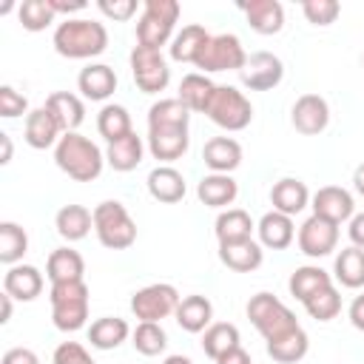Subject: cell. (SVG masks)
<instances>
[{
	"mask_svg": "<svg viewBox=\"0 0 364 364\" xmlns=\"http://www.w3.org/2000/svg\"><path fill=\"white\" fill-rule=\"evenodd\" d=\"M54 51L68 60H91L100 57L108 46V28L100 20L88 17H65L54 28Z\"/></svg>",
	"mask_w": 364,
	"mask_h": 364,
	"instance_id": "6da1fadb",
	"label": "cell"
},
{
	"mask_svg": "<svg viewBox=\"0 0 364 364\" xmlns=\"http://www.w3.org/2000/svg\"><path fill=\"white\" fill-rule=\"evenodd\" d=\"M54 162L57 168L71 176L74 182H94L100 173H102V165H105V154L100 151L97 142H91L88 136L71 131V134H63L57 148H54Z\"/></svg>",
	"mask_w": 364,
	"mask_h": 364,
	"instance_id": "7a4b0ae2",
	"label": "cell"
},
{
	"mask_svg": "<svg viewBox=\"0 0 364 364\" xmlns=\"http://www.w3.org/2000/svg\"><path fill=\"white\" fill-rule=\"evenodd\" d=\"M247 318L262 333L264 344L267 341H279L287 333H293V330L301 327L299 318H296V313L282 299H276L273 293H264V290L256 293V296H250V301H247Z\"/></svg>",
	"mask_w": 364,
	"mask_h": 364,
	"instance_id": "3957f363",
	"label": "cell"
},
{
	"mask_svg": "<svg viewBox=\"0 0 364 364\" xmlns=\"http://www.w3.org/2000/svg\"><path fill=\"white\" fill-rule=\"evenodd\" d=\"M88 284L82 282H63L51 284L48 301H51V321L63 333H77L88 321Z\"/></svg>",
	"mask_w": 364,
	"mask_h": 364,
	"instance_id": "277c9868",
	"label": "cell"
},
{
	"mask_svg": "<svg viewBox=\"0 0 364 364\" xmlns=\"http://www.w3.org/2000/svg\"><path fill=\"white\" fill-rule=\"evenodd\" d=\"M94 233L102 247L108 250H125L136 242V222L125 210L122 202L105 199L94 208Z\"/></svg>",
	"mask_w": 364,
	"mask_h": 364,
	"instance_id": "5b68a950",
	"label": "cell"
},
{
	"mask_svg": "<svg viewBox=\"0 0 364 364\" xmlns=\"http://www.w3.org/2000/svg\"><path fill=\"white\" fill-rule=\"evenodd\" d=\"M179 11L182 6L176 0H145L142 14L136 20V43L148 48H162L168 40H173Z\"/></svg>",
	"mask_w": 364,
	"mask_h": 364,
	"instance_id": "8992f818",
	"label": "cell"
},
{
	"mask_svg": "<svg viewBox=\"0 0 364 364\" xmlns=\"http://www.w3.org/2000/svg\"><path fill=\"white\" fill-rule=\"evenodd\" d=\"M205 117L213 125L225 128V131H245L250 125V119H253V105L239 88L216 85V91H213V97H210V102L205 108Z\"/></svg>",
	"mask_w": 364,
	"mask_h": 364,
	"instance_id": "52a82bcc",
	"label": "cell"
},
{
	"mask_svg": "<svg viewBox=\"0 0 364 364\" xmlns=\"http://www.w3.org/2000/svg\"><path fill=\"white\" fill-rule=\"evenodd\" d=\"M131 74H134V82L142 94H159L168 88L171 82V68H168V60L162 57V48H148V46H134L131 57Z\"/></svg>",
	"mask_w": 364,
	"mask_h": 364,
	"instance_id": "ba28073f",
	"label": "cell"
},
{
	"mask_svg": "<svg viewBox=\"0 0 364 364\" xmlns=\"http://www.w3.org/2000/svg\"><path fill=\"white\" fill-rule=\"evenodd\" d=\"M245 60H247V54L236 34H210L208 46L202 48V54L196 60V68H199V74L242 71Z\"/></svg>",
	"mask_w": 364,
	"mask_h": 364,
	"instance_id": "9c48e42d",
	"label": "cell"
},
{
	"mask_svg": "<svg viewBox=\"0 0 364 364\" xmlns=\"http://www.w3.org/2000/svg\"><path fill=\"white\" fill-rule=\"evenodd\" d=\"M179 290L168 282H156V284H148L142 290H136L131 296V313L139 318V321H162L168 316L176 313V304H179Z\"/></svg>",
	"mask_w": 364,
	"mask_h": 364,
	"instance_id": "30bf717a",
	"label": "cell"
},
{
	"mask_svg": "<svg viewBox=\"0 0 364 364\" xmlns=\"http://www.w3.org/2000/svg\"><path fill=\"white\" fill-rule=\"evenodd\" d=\"M282 77H284V65L270 51H253L239 71L242 85L250 91H270L282 82Z\"/></svg>",
	"mask_w": 364,
	"mask_h": 364,
	"instance_id": "8fae6325",
	"label": "cell"
},
{
	"mask_svg": "<svg viewBox=\"0 0 364 364\" xmlns=\"http://www.w3.org/2000/svg\"><path fill=\"white\" fill-rule=\"evenodd\" d=\"M296 242H299V250H301L304 256H310V259H324V256H330V253L336 250V245H338V225H333V222H327V219H321V216L313 213L310 219L301 222Z\"/></svg>",
	"mask_w": 364,
	"mask_h": 364,
	"instance_id": "7c38bea8",
	"label": "cell"
},
{
	"mask_svg": "<svg viewBox=\"0 0 364 364\" xmlns=\"http://www.w3.org/2000/svg\"><path fill=\"white\" fill-rule=\"evenodd\" d=\"M188 125H148V151L159 162H173L188 154Z\"/></svg>",
	"mask_w": 364,
	"mask_h": 364,
	"instance_id": "4fadbf2b",
	"label": "cell"
},
{
	"mask_svg": "<svg viewBox=\"0 0 364 364\" xmlns=\"http://www.w3.org/2000/svg\"><path fill=\"white\" fill-rule=\"evenodd\" d=\"M310 208L316 216L333 222V225H341V222H350L355 216V202H353V193L341 185H324L313 193L310 199Z\"/></svg>",
	"mask_w": 364,
	"mask_h": 364,
	"instance_id": "5bb4252c",
	"label": "cell"
},
{
	"mask_svg": "<svg viewBox=\"0 0 364 364\" xmlns=\"http://www.w3.org/2000/svg\"><path fill=\"white\" fill-rule=\"evenodd\" d=\"M290 122L299 134L304 136H316L321 134L327 125H330V105L324 97L318 94H301L296 102H293V111H290Z\"/></svg>",
	"mask_w": 364,
	"mask_h": 364,
	"instance_id": "9a60e30c",
	"label": "cell"
},
{
	"mask_svg": "<svg viewBox=\"0 0 364 364\" xmlns=\"http://www.w3.org/2000/svg\"><path fill=\"white\" fill-rule=\"evenodd\" d=\"M63 131L57 125V119L48 114V108H34L26 114V128H23V139L28 148L34 151H46V148H57Z\"/></svg>",
	"mask_w": 364,
	"mask_h": 364,
	"instance_id": "2e32d148",
	"label": "cell"
},
{
	"mask_svg": "<svg viewBox=\"0 0 364 364\" xmlns=\"http://www.w3.org/2000/svg\"><path fill=\"white\" fill-rule=\"evenodd\" d=\"M219 262L233 273H253L264 262V250L256 239H239L219 245Z\"/></svg>",
	"mask_w": 364,
	"mask_h": 364,
	"instance_id": "e0dca14e",
	"label": "cell"
},
{
	"mask_svg": "<svg viewBox=\"0 0 364 364\" xmlns=\"http://www.w3.org/2000/svg\"><path fill=\"white\" fill-rule=\"evenodd\" d=\"M77 88L85 100L91 102H105L114 91H117V74L111 65L105 63H88L80 77H77Z\"/></svg>",
	"mask_w": 364,
	"mask_h": 364,
	"instance_id": "ac0fdd59",
	"label": "cell"
},
{
	"mask_svg": "<svg viewBox=\"0 0 364 364\" xmlns=\"http://www.w3.org/2000/svg\"><path fill=\"white\" fill-rule=\"evenodd\" d=\"M3 293L17 301H34L43 293V273L34 264H11L3 276Z\"/></svg>",
	"mask_w": 364,
	"mask_h": 364,
	"instance_id": "d6986e66",
	"label": "cell"
},
{
	"mask_svg": "<svg viewBox=\"0 0 364 364\" xmlns=\"http://www.w3.org/2000/svg\"><path fill=\"white\" fill-rule=\"evenodd\" d=\"M202 162L210 173H230L242 165V145L233 136H213L202 148Z\"/></svg>",
	"mask_w": 364,
	"mask_h": 364,
	"instance_id": "ffe728a7",
	"label": "cell"
},
{
	"mask_svg": "<svg viewBox=\"0 0 364 364\" xmlns=\"http://www.w3.org/2000/svg\"><path fill=\"white\" fill-rule=\"evenodd\" d=\"M185 191H188L185 176L173 165H156L148 173V193L162 205H173V202L185 199Z\"/></svg>",
	"mask_w": 364,
	"mask_h": 364,
	"instance_id": "44dd1931",
	"label": "cell"
},
{
	"mask_svg": "<svg viewBox=\"0 0 364 364\" xmlns=\"http://www.w3.org/2000/svg\"><path fill=\"white\" fill-rule=\"evenodd\" d=\"M270 202H273V210H279L284 216H296L310 205V191L301 179L284 176L270 188Z\"/></svg>",
	"mask_w": 364,
	"mask_h": 364,
	"instance_id": "7402d4cb",
	"label": "cell"
},
{
	"mask_svg": "<svg viewBox=\"0 0 364 364\" xmlns=\"http://www.w3.org/2000/svg\"><path fill=\"white\" fill-rule=\"evenodd\" d=\"M176 324L185 330V333H205L210 324H213V304L208 296H185L179 299L176 304Z\"/></svg>",
	"mask_w": 364,
	"mask_h": 364,
	"instance_id": "603a6c76",
	"label": "cell"
},
{
	"mask_svg": "<svg viewBox=\"0 0 364 364\" xmlns=\"http://www.w3.org/2000/svg\"><path fill=\"white\" fill-rule=\"evenodd\" d=\"M242 11L256 34H279L284 26V6L279 0H250L242 3Z\"/></svg>",
	"mask_w": 364,
	"mask_h": 364,
	"instance_id": "cb8c5ba5",
	"label": "cell"
},
{
	"mask_svg": "<svg viewBox=\"0 0 364 364\" xmlns=\"http://www.w3.org/2000/svg\"><path fill=\"white\" fill-rule=\"evenodd\" d=\"M46 108H48V114L57 119V125H60L63 134L77 131V128L82 125V119H85V105H82V100H80L77 94H71V91H54V94H48Z\"/></svg>",
	"mask_w": 364,
	"mask_h": 364,
	"instance_id": "d4e9b609",
	"label": "cell"
},
{
	"mask_svg": "<svg viewBox=\"0 0 364 364\" xmlns=\"http://www.w3.org/2000/svg\"><path fill=\"white\" fill-rule=\"evenodd\" d=\"M256 233H259V245H262V247L284 250V247L296 239L293 216H284V213H279V210H267V213L259 219Z\"/></svg>",
	"mask_w": 364,
	"mask_h": 364,
	"instance_id": "484cf974",
	"label": "cell"
},
{
	"mask_svg": "<svg viewBox=\"0 0 364 364\" xmlns=\"http://www.w3.org/2000/svg\"><path fill=\"white\" fill-rule=\"evenodd\" d=\"M196 196L208 208H228L239 196V185L230 173H208L196 185Z\"/></svg>",
	"mask_w": 364,
	"mask_h": 364,
	"instance_id": "4316f807",
	"label": "cell"
},
{
	"mask_svg": "<svg viewBox=\"0 0 364 364\" xmlns=\"http://www.w3.org/2000/svg\"><path fill=\"white\" fill-rule=\"evenodd\" d=\"M142 156H145V142H142V136H136V131L108 142V148H105V162L119 173L134 171L142 162Z\"/></svg>",
	"mask_w": 364,
	"mask_h": 364,
	"instance_id": "83f0119b",
	"label": "cell"
},
{
	"mask_svg": "<svg viewBox=\"0 0 364 364\" xmlns=\"http://www.w3.org/2000/svg\"><path fill=\"white\" fill-rule=\"evenodd\" d=\"M85 273V262L74 247H57L48 253L46 262V276L51 284H63V282H82Z\"/></svg>",
	"mask_w": 364,
	"mask_h": 364,
	"instance_id": "f1b7e54d",
	"label": "cell"
},
{
	"mask_svg": "<svg viewBox=\"0 0 364 364\" xmlns=\"http://www.w3.org/2000/svg\"><path fill=\"white\" fill-rule=\"evenodd\" d=\"M213 91H216V82H213L208 74L193 71V74H185V77H182L176 100H179L191 114H205V108H208Z\"/></svg>",
	"mask_w": 364,
	"mask_h": 364,
	"instance_id": "f546056e",
	"label": "cell"
},
{
	"mask_svg": "<svg viewBox=\"0 0 364 364\" xmlns=\"http://www.w3.org/2000/svg\"><path fill=\"white\" fill-rule=\"evenodd\" d=\"M54 228L65 242H80L94 228V210H88L82 205H63L54 216Z\"/></svg>",
	"mask_w": 364,
	"mask_h": 364,
	"instance_id": "4dcf8cb0",
	"label": "cell"
},
{
	"mask_svg": "<svg viewBox=\"0 0 364 364\" xmlns=\"http://www.w3.org/2000/svg\"><path fill=\"white\" fill-rule=\"evenodd\" d=\"M333 284V279H330V273L324 270V267H318V264H304V267H296L293 273H290V279H287V290H290V296L296 299V301H307V299H313L318 290H324V287H330Z\"/></svg>",
	"mask_w": 364,
	"mask_h": 364,
	"instance_id": "1f68e13d",
	"label": "cell"
},
{
	"mask_svg": "<svg viewBox=\"0 0 364 364\" xmlns=\"http://www.w3.org/2000/svg\"><path fill=\"white\" fill-rule=\"evenodd\" d=\"M208 40H210V34H208L205 26H199V23L182 26V31L173 34V40H171V60H176V63H193L196 65V60H199L202 48L208 46Z\"/></svg>",
	"mask_w": 364,
	"mask_h": 364,
	"instance_id": "d6a6232c",
	"label": "cell"
},
{
	"mask_svg": "<svg viewBox=\"0 0 364 364\" xmlns=\"http://www.w3.org/2000/svg\"><path fill=\"white\" fill-rule=\"evenodd\" d=\"M128 336H131V327L119 316L94 318L91 327H88V341H91L94 350H117Z\"/></svg>",
	"mask_w": 364,
	"mask_h": 364,
	"instance_id": "836d02e7",
	"label": "cell"
},
{
	"mask_svg": "<svg viewBox=\"0 0 364 364\" xmlns=\"http://www.w3.org/2000/svg\"><path fill=\"white\" fill-rule=\"evenodd\" d=\"M213 230H216L219 245H225V242L253 239L256 225H253V219H250L247 210H242V208H228V210H222V213L216 216V228H213Z\"/></svg>",
	"mask_w": 364,
	"mask_h": 364,
	"instance_id": "e575fe53",
	"label": "cell"
},
{
	"mask_svg": "<svg viewBox=\"0 0 364 364\" xmlns=\"http://www.w3.org/2000/svg\"><path fill=\"white\" fill-rule=\"evenodd\" d=\"M333 273L341 287H350V290L364 287V250L353 247V245L341 247V253L333 262Z\"/></svg>",
	"mask_w": 364,
	"mask_h": 364,
	"instance_id": "d590c367",
	"label": "cell"
},
{
	"mask_svg": "<svg viewBox=\"0 0 364 364\" xmlns=\"http://www.w3.org/2000/svg\"><path fill=\"white\" fill-rule=\"evenodd\" d=\"M233 347H242L239 344V327L230 324V321H213L205 333H202V350L208 358H222L225 353H230Z\"/></svg>",
	"mask_w": 364,
	"mask_h": 364,
	"instance_id": "8d00e7d4",
	"label": "cell"
},
{
	"mask_svg": "<svg viewBox=\"0 0 364 364\" xmlns=\"http://www.w3.org/2000/svg\"><path fill=\"white\" fill-rule=\"evenodd\" d=\"M97 131H100V136H105V142H114V139L131 134L134 128H131L128 108L125 105H114V102L102 105L100 114H97Z\"/></svg>",
	"mask_w": 364,
	"mask_h": 364,
	"instance_id": "74e56055",
	"label": "cell"
},
{
	"mask_svg": "<svg viewBox=\"0 0 364 364\" xmlns=\"http://www.w3.org/2000/svg\"><path fill=\"white\" fill-rule=\"evenodd\" d=\"M307 347H310V338H307V333L299 327V330L287 333V336L279 338V341H267V355H270L273 361H279V364H296V361H301V358L307 355Z\"/></svg>",
	"mask_w": 364,
	"mask_h": 364,
	"instance_id": "f35d334b",
	"label": "cell"
},
{
	"mask_svg": "<svg viewBox=\"0 0 364 364\" xmlns=\"http://www.w3.org/2000/svg\"><path fill=\"white\" fill-rule=\"evenodd\" d=\"M28 250V236L17 222H0V262L6 267L20 264Z\"/></svg>",
	"mask_w": 364,
	"mask_h": 364,
	"instance_id": "ab89813d",
	"label": "cell"
},
{
	"mask_svg": "<svg viewBox=\"0 0 364 364\" xmlns=\"http://www.w3.org/2000/svg\"><path fill=\"white\" fill-rule=\"evenodd\" d=\"M131 344H134V350L139 355H159L168 347V336H165L162 324H156V321H139L131 330Z\"/></svg>",
	"mask_w": 364,
	"mask_h": 364,
	"instance_id": "60d3db41",
	"label": "cell"
},
{
	"mask_svg": "<svg viewBox=\"0 0 364 364\" xmlns=\"http://www.w3.org/2000/svg\"><path fill=\"white\" fill-rule=\"evenodd\" d=\"M17 17H20L26 31H43L57 20V14H54L48 0H23L17 6Z\"/></svg>",
	"mask_w": 364,
	"mask_h": 364,
	"instance_id": "b9f144b4",
	"label": "cell"
},
{
	"mask_svg": "<svg viewBox=\"0 0 364 364\" xmlns=\"http://www.w3.org/2000/svg\"><path fill=\"white\" fill-rule=\"evenodd\" d=\"M188 122H191V111L176 97L156 100L148 108V125H188Z\"/></svg>",
	"mask_w": 364,
	"mask_h": 364,
	"instance_id": "7bdbcfd3",
	"label": "cell"
},
{
	"mask_svg": "<svg viewBox=\"0 0 364 364\" xmlns=\"http://www.w3.org/2000/svg\"><path fill=\"white\" fill-rule=\"evenodd\" d=\"M304 310L316 321H333L341 313V293L336 290V284H330V287L318 290L313 299H307L304 301Z\"/></svg>",
	"mask_w": 364,
	"mask_h": 364,
	"instance_id": "ee69618b",
	"label": "cell"
},
{
	"mask_svg": "<svg viewBox=\"0 0 364 364\" xmlns=\"http://www.w3.org/2000/svg\"><path fill=\"white\" fill-rule=\"evenodd\" d=\"M301 11H304L307 23H313V26H330L341 14V6L336 0H304L301 3Z\"/></svg>",
	"mask_w": 364,
	"mask_h": 364,
	"instance_id": "f6af8a7d",
	"label": "cell"
},
{
	"mask_svg": "<svg viewBox=\"0 0 364 364\" xmlns=\"http://www.w3.org/2000/svg\"><path fill=\"white\" fill-rule=\"evenodd\" d=\"M51 364H97V361L80 341H63V344H57Z\"/></svg>",
	"mask_w": 364,
	"mask_h": 364,
	"instance_id": "bcb514c9",
	"label": "cell"
},
{
	"mask_svg": "<svg viewBox=\"0 0 364 364\" xmlns=\"http://www.w3.org/2000/svg\"><path fill=\"white\" fill-rule=\"evenodd\" d=\"M26 111H28V100L20 91H14L11 85H0V117L3 119H14V117H20Z\"/></svg>",
	"mask_w": 364,
	"mask_h": 364,
	"instance_id": "7dc6e473",
	"label": "cell"
},
{
	"mask_svg": "<svg viewBox=\"0 0 364 364\" xmlns=\"http://www.w3.org/2000/svg\"><path fill=\"white\" fill-rule=\"evenodd\" d=\"M97 9L105 17H111L114 23H125V20H131L136 14V0H100Z\"/></svg>",
	"mask_w": 364,
	"mask_h": 364,
	"instance_id": "c3c4849f",
	"label": "cell"
},
{
	"mask_svg": "<svg viewBox=\"0 0 364 364\" xmlns=\"http://www.w3.org/2000/svg\"><path fill=\"white\" fill-rule=\"evenodd\" d=\"M0 364H40V358H37V353L28 350V347H11V350L3 353Z\"/></svg>",
	"mask_w": 364,
	"mask_h": 364,
	"instance_id": "681fc988",
	"label": "cell"
},
{
	"mask_svg": "<svg viewBox=\"0 0 364 364\" xmlns=\"http://www.w3.org/2000/svg\"><path fill=\"white\" fill-rule=\"evenodd\" d=\"M347 236H350L353 247H361V250H364V210L355 213V216L350 219V225H347Z\"/></svg>",
	"mask_w": 364,
	"mask_h": 364,
	"instance_id": "f907efd6",
	"label": "cell"
},
{
	"mask_svg": "<svg viewBox=\"0 0 364 364\" xmlns=\"http://www.w3.org/2000/svg\"><path fill=\"white\" fill-rule=\"evenodd\" d=\"M347 316H350V324H353L355 330H361V333H364V293L353 299V304H350Z\"/></svg>",
	"mask_w": 364,
	"mask_h": 364,
	"instance_id": "816d5d0a",
	"label": "cell"
},
{
	"mask_svg": "<svg viewBox=\"0 0 364 364\" xmlns=\"http://www.w3.org/2000/svg\"><path fill=\"white\" fill-rule=\"evenodd\" d=\"M216 364H253L250 353L245 347H233L230 353H225L222 358H216Z\"/></svg>",
	"mask_w": 364,
	"mask_h": 364,
	"instance_id": "f5cc1de1",
	"label": "cell"
},
{
	"mask_svg": "<svg viewBox=\"0 0 364 364\" xmlns=\"http://www.w3.org/2000/svg\"><path fill=\"white\" fill-rule=\"evenodd\" d=\"M54 14H74V11H82L85 9V0H48Z\"/></svg>",
	"mask_w": 364,
	"mask_h": 364,
	"instance_id": "db71d44e",
	"label": "cell"
},
{
	"mask_svg": "<svg viewBox=\"0 0 364 364\" xmlns=\"http://www.w3.org/2000/svg\"><path fill=\"white\" fill-rule=\"evenodd\" d=\"M0 148H3L0 165H9V162H11V136H9V134H0Z\"/></svg>",
	"mask_w": 364,
	"mask_h": 364,
	"instance_id": "11a10c76",
	"label": "cell"
},
{
	"mask_svg": "<svg viewBox=\"0 0 364 364\" xmlns=\"http://www.w3.org/2000/svg\"><path fill=\"white\" fill-rule=\"evenodd\" d=\"M9 318H11V296L3 293L0 296V324H9Z\"/></svg>",
	"mask_w": 364,
	"mask_h": 364,
	"instance_id": "9f6ffc18",
	"label": "cell"
},
{
	"mask_svg": "<svg viewBox=\"0 0 364 364\" xmlns=\"http://www.w3.org/2000/svg\"><path fill=\"white\" fill-rule=\"evenodd\" d=\"M353 188H355V193H358V196H364V162L353 171Z\"/></svg>",
	"mask_w": 364,
	"mask_h": 364,
	"instance_id": "6f0895ef",
	"label": "cell"
},
{
	"mask_svg": "<svg viewBox=\"0 0 364 364\" xmlns=\"http://www.w3.org/2000/svg\"><path fill=\"white\" fill-rule=\"evenodd\" d=\"M162 364H193L188 355H182V353H173V355H168Z\"/></svg>",
	"mask_w": 364,
	"mask_h": 364,
	"instance_id": "680465c9",
	"label": "cell"
}]
</instances>
